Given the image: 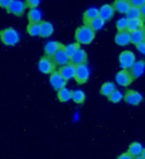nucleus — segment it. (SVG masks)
<instances>
[{"label":"nucleus","mask_w":145,"mask_h":159,"mask_svg":"<svg viewBox=\"0 0 145 159\" xmlns=\"http://www.w3.org/2000/svg\"><path fill=\"white\" fill-rule=\"evenodd\" d=\"M95 38V32L92 30L88 25L80 26L77 29L75 34V39L79 44H89Z\"/></svg>","instance_id":"f257e3e1"},{"label":"nucleus","mask_w":145,"mask_h":159,"mask_svg":"<svg viewBox=\"0 0 145 159\" xmlns=\"http://www.w3.org/2000/svg\"><path fill=\"white\" fill-rule=\"evenodd\" d=\"M0 40L4 44L13 46L20 42V35L15 29L7 28L0 31Z\"/></svg>","instance_id":"f03ea898"},{"label":"nucleus","mask_w":145,"mask_h":159,"mask_svg":"<svg viewBox=\"0 0 145 159\" xmlns=\"http://www.w3.org/2000/svg\"><path fill=\"white\" fill-rule=\"evenodd\" d=\"M136 62V57L133 52L125 50L119 55V64L123 70H129Z\"/></svg>","instance_id":"7ed1b4c3"},{"label":"nucleus","mask_w":145,"mask_h":159,"mask_svg":"<svg viewBox=\"0 0 145 159\" xmlns=\"http://www.w3.org/2000/svg\"><path fill=\"white\" fill-rule=\"evenodd\" d=\"M38 68L40 71L43 72V74H51L52 72L56 70L57 65L51 57L44 56L40 59L38 63Z\"/></svg>","instance_id":"20e7f679"},{"label":"nucleus","mask_w":145,"mask_h":159,"mask_svg":"<svg viewBox=\"0 0 145 159\" xmlns=\"http://www.w3.org/2000/svg\"><path fill=\"white\" fill-rule=\"evenodd\" d=\"M90 78V70L86 64H81L76 66L74 79L79 84H84Z\"/></svg>","instance_id":"39448f33"},{"label":"nucleus","mask_w":145,"mask_h":159,"mask_svg":"<svg viewBox=\"0 0 145 159\" xmlns=\"http://www.w3.org/2000/svg\"><path fill=\"white\" fill-rule=\"evenodd\" d=\"M26 9V5L21 0H12L8 7L7 8V11L10 14H13L15 16L20 17L23 15Z\"/></svg>","instance_id":"423d86ee"},{"label":"nucleus","mask_w":145,"mask_h":159,"mask_svg":"<svg viewBox=\"0 0 145 159\" xmlns=\"http://www.w3.org/2000/svg\"><path fill=\"white\" fill-rule=\"evenodd\" d=\"M133 80H134V78L129 70H122L118 71L116 75V81L119 85L124 86V87L130 85Z\"/></svg>","instance_id":"0eeeda50"},{"label":"nucleus","mask_w":145,"mask_h":159,"mask_svg":"<svg viewBox=\"0 0 145 159\" xmlns=\"http://www.w3.org/2000/svg\"><path fill=\"white\" fill-rule=\"evenodd\" d=\"M50 83L55 90L58 91L66 86L67 80L61 76V74L58 71L55 70L50 74Z\"/></svg>","instance_id":"6e6552de"},{"label":"nucleus","mask_w":145,"mask_h":159,"mask_svg":"<svg viewBox=\"0 0 145 159\" xmlns=\"http://www.w3.org/2000/svg\"><path fill=\"white\" fill-rule=\"evenodd\" d=\"M125 102L128 103L129 105L131 106H137L140 105L143 101V95L134 90H129L126 93L125 96H124Z\"/></svg>","instance_id":"1a4fd4ad"},{"label":"nucleus","mask_w":145,"mask_h":159,"mask_svg":"<svg viewBox=\"0 0 145 159\" xmlns=\"http://www.w3.org/2000/svg\"><path fill=\"white\" fill-rule=\"evenodd\" d=\"M65 47L64 44H62L61 43L59 42H55V41H51L49 43H47L44 46V53H45V56H48V57H53L58 50L60 49H63Z\"/></svg>","instance_id":"9d476101"},{"label":"nucleus","mask_w":145,"mask_h":159,"mask_svg":"<svg viewBox=\"0 0 145 159\" xmlns=\"http://www.w3.org/2000/svg\"><path fill=\"white\" fill-rule=\"evenodd\" d=\"M75 69H76V66L70 62L67 65L61 66L60 69L58 70V72L61 74V76L66 80H69L74 78Z\"/></svg>","instance_id":"9b49d317"},{"label":"nucleus","mask_w":145,"mask_h":159,"mask_svg":"<svg viewBox=\"0 0 145 159\" xmlns=\"http://www.w3.org/2000/svg\"><path fill=\"white\" fill-rule=\"evenodd\" d=\"M54 62L56 63V65H59V66H64L67 65L68 63L70 62V58L68 57V55L66 54L64 48L58 50L53 57H52Z\"/></svg>","instance_id":"f8f14e48"},{"label":"nucleus","mask_w":145,"mask_h":159,"mask_svg":"<svg viewBox=\"0 0 145 159\" xmlns=\"http://www.w3.org/2000/svg\"><path fill=\"white\" fill-rule=\"evenodd\" d=\"M87 58H88L87 53L83 49L79 48L70 57V63H72L73 65H75V66L81 65V64H86Z\"/></svg>","instance_id":"ddd939ff"},{"label":"nucleus","mask_w":145,"mask_h":159,"mask_svg":"<svg viewBox=\"0 0 145 159\" xmlns=\"http://www.w3.org/2000/svg\"><path fill=\"white\" fill-rule=\"evenodd\" d=\"M145 69V62L143 60H140L137 61L133 64V66L129 70V72L131 73V75L133 76L134 79L136 78H140L143 75Z\"/></svg>","instance_id":"4468645a"},{"label":"nucleus","mask_w":145,"mask_h":159,"mask_svg":"<svg viewBox=\"0 0 145 159\" xmlns=\"http://www.w3.org/2000/svg\"><path fill=\"white\" fill-rule=\"evenodd\" d=\"M114 14H115V9L113 6L108 4L102 6L101 8L99 9V17L105 21L110 20L114 17Z\"/></svg>","instance_id":"2eb2a0df"},{"label":"nucleus","mask_w":145,"mask_h":159,"mask_svg":"<svg viewBox=\"0 0 145 159\" xmlns=\"http://www.w3.org/2000/svg\"><path fill=\"white\" fill-rule=\"evenodd\" d=\"M144 28V19L139 18V19H132L128 20V28L127 31L129 33H132L141 29Z\"/></svg>","instance_id":"dca6fc26"},{"label":"nucleus","mask_w":145,"mask_h":159,"mask_svg":"<svg viewBox=\"0 0 145 159\" xmlns=\"http://www.w3.org/2000/svg\"><path fill=\"white\" fill-rule=\"evenodd\" d=\"M131 5L129 0H115L113 7L115 11H117L121 14H126L130 8Z\"/></svg>","instance_id":"f3484780"},{"label":"nucleus","mask_w":145,"mask_h":159,"mask_svg":"<svg viewBox=\"0 0 145 159\" xmlns=\"http://www.w3.org/2000/svg\"><path fill=\"white\" fill-rule=\"evenodd\" d=\"M115 42L120 46H126L130 43V34L128 31L118 32L115 37Z\"/></svg>","instance_id":"a211bd4d"},{"label":"nucleus","mask_w":145,"mask_h":159,"mask_svg":"<svg viewBox=\"0 0 145 159\" xmlns=\"http://www.w3.org/2000/svg\"><path fill=\"white\" fill-rule=\"evenodd\" d=\"M128 153L132 157H140L142 156L143 153H144V148L143 146L142 145V143H138V142H135V143H132L129 147V150H128Z\"/></svg>","instance_id":"6ab92c4d"},{"label":"nucleus","mask_w":145,"mask_h":159,"mask_svg":"<svg viewBox=\"0 0 145 159\" xmlns=\"http://www.w3.org/2000/svg\"><path fill=\"white\" fill-rule=\"evenodd\" d=\"M40 27H41L40 36H42L43 38L51 36L54 33V26L52 25V23H50L48 21H41Z\"/></svg>","instance_id":"aec40b11"},{"label":"nucleus","mask_w":145,"mask_h":159,"mask_svg":"<svg viewBox=\"0 0 145 159\" xmlns=\"http://www.w3.org/2000/svg\"><path fill=\"white\" fill-rule=\"evenodd\" d=\"M97 17H99V10L95 7H91L84 12L83 22L85 25H87L89 22H91L93 20H94Z\"/></svg>","instance_id":"412c9836"},{"label":"nucleus","mask_w":145,"mask_h":159,"mask_svg":"<svg viewBox=\"0 0 145 159\" xmlns=\"http://www.w3.org/2000/svg\"><path fill=\"white\" fill-rule=\"evenodd\" d=\"M129 34H130V43H134L135 45L145 41L144 28L135 31V32H132V33H129Z\"/></svg>","instance_id":"4be33fe9"},{"label":"nucleus","mask_w":145,"mask_h":159,"mask_svg":"<svg viewBox=\"0 0 145 159\" xmlns=\"http://www.w3.org/2000/svg\"><path fill=\"white\" fill-rule=\"evenodd\" d=\"M28 20L30 23H40L42 20V13L37 8H32L28 13Z\"/></svg>","instance_id":"5701e85b"},{"label":"nucleus","mask_w":145,"mask_h":159,"mask_svg":"<svg viewBox=\"0 0 145 159\" xmlns=\"http://www.w3.org/2000/svg\"><path fill=\"white\" fill-rule=\"evenodd\" d=\"M72 91L64 87L57 91V98L60 102H68L71 99Z\"/></svg>","instance_id":"b1692460"},{"label":"nucleus","mask_w":145,"mask_h":159,"mask_svg":"<svg viewBox=\"0 0 145 159\" xmlns=\"http://www.w3.org/2000/svg\"><path fill=\"white\" fill-rule=\"evenodd\" d=\"M127 15V19L128 20H132V19H139V18H143L144 19V17L142 14L141 8L138 7H133L131 6L130 8L129 9V11L126 13Z\"/></svg>","instance_id":"393cba45"},{"label":"nucleus","mask_w":145,"mask_h":159,"mask_svg":"<svg viewBox=\"0 0 145 159\" xmlns=\"http://www.w3.org/2000/svg\"><path fill=\"white\" fill-rule=\"evenodd\" d=\"M115 90H116V89L115 83L112 82V81H107V82H105V83L102 85L100 92H101V93H102L103 95L108 97L109 95H110Z\"/></svg>","instance_id":"a878e982"},{"label":"nucleus","mask_w":145,"mask_h":159,"mask_svg":"<svg viewBox=\"0 0 145 159\" xmlns=\"http://www.w3.org/2000/svg\"><path fill=\"white\" fill-rule=\"evenodd\" d=\"M87 25H88L92 30H93L94 32H97V31L101 30V29L104 27V25H105V20H103L100 17H97V18H95L94 20H93L91 22H89Z\"/></svg>","instance_id":"bb28decb"},{"label":"nucleus","mask_w":145,"mask_h":159,"mask_svg":"<svg viewBox=\"0 0 145 159\" xmlns=\"http://www.w3.org/2000/svg\"><path fill=\"white\" fill-rule=\"evenodd\" d=\"M27 33L31 36H40L41 34L40 23H29L27 26Z\"/></svg>","instance_id":"cd10ccee"},{"label":"nucleus","mask_w":145,"mask_h":159,"mask_svg":"<svg viewBox=\"0 0 145 159\" xmlns=\"http://www.w3.org/2000/svg\"><path fill=\"white\" fill-rule=\"evenodd\" d=\"M71 99L76 104H82L85 100V93L81 90H75L72 91Z\"/></svg>","instance_id":"c85d7f7f"},{"label":"nucleus","mask_w":145,"mask_h":159,"mask_svg":"<svg viewBox=\"0 0 145 159\" xmlns=\"http://www.w3.org/2000/svg\"><path fill=\"white\" fill-rule=\"evenodd\" d=\"M79 48H80L79 47V43H70L69 45H65L64 50H65L66 54L68 55V57L70 58Z\"/></svg>","instance_id":"c756f323"},{"label":"nucleus","mask_w":145,"mask_h":159,"mask_svg":"<svg viewBox=\"0 0 145 159\" xmlns=\"http://www.w3.org/2000/svg\"><path fill=\"white\" fill-rule=\"evenodd\" d=\"M122 98H123V94H122V93H121L120 91H118V90H115V91H114V92L108 96L109 101L112 102V103H115V104L120 102V101L122 100Z\"/></svg>","instance_id":"7c9ffc66"},{"label":"nucleus","mask_w":145,"mask_h":159,"mask_svg":"<svg viewBox=\"0 0 145 159\" xmlns=\"http://www.w3.org/2000/svg\"><path fill=\"white\" fill-rule=\"evenodd\" d=\"M116 29L118 32H125L127 31V28H128V19L127 18H122V19H119L117 21H116Z\"/></svg>","instance_id":"2f4dec72"},{"label":"nucleus","mask_w":145,"mask_h":159,"mask_svg":"<svg viewBox=\"0 0 145 159\" xmlns=\"http://www.w3.org/2000/svg\"><path fill=\"white\" fill-rule=\"evenodd\" d=\"M40 2L41 0H26L25 5H26V7H30L31 9L37 8V7L40 5Z\"/></svg>","instance_id":"473e14b6"},{"label":"nucleus","mask_w":145,"mask_h":159,"mask_svg":"<svg viewBox=\"0 0 145 159\" xmlns=\"http://www.w3.org/2000/svg\"><path fill=\"white\" fill-rule=\"evenodd\" d=\"M130 5L133 6V7H142V6H144L145 5V0H129Z\"/></svg>","instance_id":"72a5a7b5"},{"label":"nucleus","mask_w":145,"mask_h":159,"mask_svg":"<svg viewBox=\"0 0 145 159\" xmlns=\"http://www.w3.org/2000/svg\"><path fill=\"white\" fill-rule=\"evenodd\" d=\"M11 2H12V0H0V7L7 9Z\"/></svg>","instance_id":"f704fd0d"},{"label":"nucleus","mask_w":145,"mask_h":159,"mask_svg":"<svg viewBox=\"0 0 145 159\" xmlns=\"http://www.w3.org/2000/svg\"><path fill=\"white\" fill-rule=\"evenodd\" d=\"M136 47L137 49L139 50V52H141L142 54H144L145 53V42H142L138 44H136Z\"/></svg>","instance_id":"c9c22d12"},{"label":"nucleus","mask_w":145,"mask_h":159,"mask_svg":"<svg viewBox=\"0 0 145 159\" xmlns=\"http://www.w3.org/2000/svg\"><path fill=\"white\" fill-rule=\"evenodd\" d=\"M117 159H134V157H132L128 152L127 153H124V154H122V155H120Z\"/></svg>","instance_id":"e433bc0d"},{"label":"nucleus","mask_w":145,"mask_h":159,"mask_svg":"<svg viewBox=\"0 0 145 159\" xmlns=\"http://www.w3.org/2000/svg\"><path fill=\"white\" fill-rule=\"evenodd\" d=\"M134 159H145L144 153H143V154H142V156H140V157H135Z\"/></svg>","instance_id":"4c0bfd02"}]
</instances>
